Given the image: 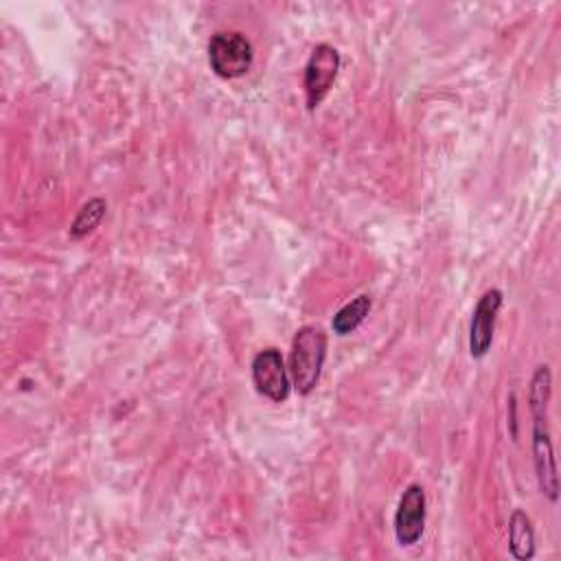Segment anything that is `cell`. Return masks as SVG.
<instances>
[{
    "label": "cell",
    "instance_id": "6da1fadb",
    "mask_svg": "<svg viewBox=\"0 0 561 561\" xmlns=\"http://www.w3.org/2000/svg\"><path fill=\"white\" fill-rule=\"evenodd\" d=\"M552 394V373L548 364L535 368L528 386V410L533 419V462L539 482V491L546 500L557 502L559 476L552 451V438L548 430V403Z\"/></svg>",
    "mask_w": 561,
    "mask_h": 561
},
{
    "label": "cell",
    "instance_id": "7a4b0ae2",
    "mask_svg": "<svg viewBox=\"0 0 561 561\" xmlns=\"http://www.w3.org/2000/svg\"><path fill=\"white\" fill-rule=\"evenodd\" d=\"M327 359V333L320 324H305L294 333L289 351L291 386L298 394H309L320 381Z\"/></svg>",
    "mask_w": 561,
    "mask_h": 561
},
{
    "label": "cell",
    "instance_id": "3957f363",
    "mask_svg": "<svg viewBox=\"0 0 561 561\" xmlns=\"http://www.w3.org/2000/svg\"><path fill=\"white\" fill-rule=\"evenodd\" d=\"M210 70L221 79H239L254 64V48L239 31H217L208 39Z\"/></svg>",
    "mask_w": 561,
    "mask_h": 561
},
{
    "label": "cell",
    "instance_id": "277c9868",
    "mask_svg": "<svg viewBox=\"0 0 561 561\" xmlns=\"http://www.w3.org/2000/svg\"><path fill=\"white\" fill-rule=\"evenodd\" d=\"M340 50L331 44H316L307 64H305V99H307V110L313 112L331 92L337 72H340Z\"/></svg>",
    "mask_w": 561,
    "mask_h": 561
},
{
    "label": "cell",
    "instance_id": "5b68a950",
    "mask_svg": "<svg viewBox=\"0 0 561 561\" xmlns=\"http://www.w3.org/2000/svg\"><path fill=\"white\" fill-rule=\"evenodd\" d=\"M252 383H254L256 392L263 394L265 399H270L274 403L287 401V397L291 392V383H289L285 359L278 348L267 346L254 355Z\"/></svg>",
    "mask_w": 561,
    "mask_h": 561
},
{
    "label": "cell",
    "instance_id": "8992f818",
    "mask_svg": "<svg viewBox=\"0 0 561 561\" xmlns=\"http://www.w3.org/2000/svg\"><path fill=\"white\" fill-rule=\"evenodd\" d=\"M427 500L421 484L412 482L403 489L394 511V537L399 546H414L425 530Z\"/></svg>",
    "mask_w": 561,
    "mask_h": 561
},
{
    "label": "cell",
    "instance_id": "52a82bcc",
    "mask_svg": "<svg viewBox=\"0 0 561 561\" xmlns=\"http://www.w3.org/2000/svg\"><path fill=\"white\" fill-rule=\"evenodd\" d=\"M504 294L497 287L486 289L471 313V324H469V353L471 357L480 359L489 353L493 344V333H495V320L502 309Z\"/></svg>",
    "mask_w": 561,
    "mask_h": 561
},
{
    "label": "cell",
    "instance_id": "ba28073f",
    "mask_svg": "<svg viewBox=\"0 0 561 561\" xmlns=\"http://www.w3.org/2000/svg\"><path fill=\"white\" fill-rule=\"evenodd\" d=\"M508 550L517 561H528L535 557L533 522L522 508H515L508 519Z\"/></svg>",
    "mask_w": 561,
    "mask_h": 561
},
{
    "label": "cell",
    "instance_id": "9c48e42d",
    "mask_svg": "<svg viewBox=\"0 0 561 561\" xmlns=\"http://www.w3.org/2000/svg\"><path fill=\"white\" fill-rule=\"evenodd\" d=\"M370 307H373V300H370V296H366V294H362V296L353 298L351 302H346V305L333 316V320H331L333 333H335V335H348V333H353V331L364 322V318L368 316Z\"/></svg>",
    "mask_w": 561,
    "mask_h": 561
},
{
    "label": "cell",
    "instance_id": "30bf717a",
    "mask_svg": "<svg viewBox=\"0 0 561 561\" xmlns=\"http://www.w3.org/2000/svg\"><path fill=\"white\" fill-rule=\"evenodd\" d=\"M107 213V202L103 197H92L88 199L79 210H77V217L72 219L70 224V237L72 239H83L88 237L90 232H94L99 228V224L103 221Z\"/></svg>",
    "mask_w": 561,
    "mask_h": 561
}]
</instances>
